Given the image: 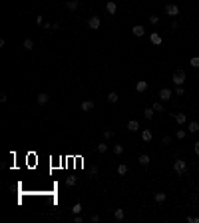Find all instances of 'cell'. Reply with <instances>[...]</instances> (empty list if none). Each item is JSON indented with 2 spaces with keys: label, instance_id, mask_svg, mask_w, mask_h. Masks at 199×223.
<instances>
[{
  "label": "cell",
  "instance_id": "1",
  "mask_svg": "<svg viewBox=\"0 0 199 223\" xmlns=\"http://www.w3.org/2000/svg\"><path fill=\"white\" fill-rule=\"evenodd\" d=\"M173 171H175L177 175H183L185 171H187V161H185V159H175V161H173Z\"/></svg>",
  "mask_w": 199,
  "mask_h": 223
},
{
  "label": "cell",
  "instance_id": "2",
  "mask_svg": "<svg viewBox=\"0 0 199 223\" xmlns=\"http://www.w3.org/2000/svg\"><path fill=\"white\" fill-rule=\"evenodd\" d=\"M173 84H175V86H183V82H185V72L183 70H177L175 74H173Z\"/></svg>",
  "mask_w": 199,
  "mask_h": 223
},
{
  "label": "cell",
  "instance_id": "3",
  "mask_svg": "<svg viewBox=\"0 0 199 223\" xmlns=\"http://www.w3.org/2000/svg\"><path fill=\"white\" fill-rule=\"evenodd\" d=\"M171 96H173V92L169 90V88H161V90H159V100H161V102L171 100Z\"/></svg>",
  "mask_w": 199,
  "mask_h": 223
},
{
  "label": "cell",
  "instance_id": "4",
  "mask_svg": "<svg viewBox=\"0 0 199 223\" xmlns=\"http://www.w3.org/2000/svg\"><path fill=\"white\" fill-rule=\"evenodd\" d=\"M100 18H98V16H92V18L90 20H88V26H90L92 28V30H98V28H100Z\"/></svg>",
  "mask_w": 199,
  "mask_h": 223
},
{
  "label": "cell",
  "instance_id": "5",
  "mask_svg": "<svg viewBox=\"0 0 199 223\" xmlns=\"http://www.w3.org/2000/svg\"><path fill=\"white\" fill-rule=\"evenodd\" d=\"M105 12H108V14H116V12H117V4L116 2H113V0H109V2L108 4H105Z\"/></svg>",
  "mask_w": 199,
  "mask_h": 223
},
{
  "label": "cell",
  "instance_id": "6",
  "mask_svg": "<svg viewBox=\"0 0 199 223\" xmlns=\"http://www.w3.org/2000/svg\"><path fill=\"white\" fill-rule=\"evenodd\" d=\"M165 12H167V16H177V14H179V8H177L175 4H167Z\"/></svg>",
  "mask_w": 199,
  "mask_h": 223
},
{
  "label": "cell",
  "instance_id": "7",
  "mask_svg": "<svg viewBox=\"0 0 199 223\" xmlns=\"http://www.w3.org/2000/svg\"><path fill=\"white\" fill-rule=\"evenodd\" d=\"M132 32H133V36H137V38H141L143 34H145V28L141 26V24H137V26H133L132 28Z\"/></svg>",
  "mask_w": 199,
  "mask_h": 223
},
{
  "label": "cell",
  "instance_id": "8",
  "mask_svg": "<svg viewBox=\"0 0 199 223\" xmlns=\"http://www.w3.org/2000/svg\"><path fill=\"white\" fill-rule=\"evenodd\" d=\"M48 100H50V96L46 94V92H42V94H38V98H36V102L40 104V106H44V104H48Z\"/></svg>",
  "mask_w": 199,
  "mask_h": 223
},
{
  "label": "cell",
  "instance_id": "9",
  "mask_svg": "<svg viewBox=\"0 0 199 223\" xmlns=\"http://www.w3.org/2000/svg\"><path fill=\"white\" fill-rule=\"evenodd\" d=\"M128 129L129 132H139V121L137 120H129L128 121Z\"/></svg>",
  "mask_w": 199,
  "mask_h": 223
},
{
  "label": "cell",
  "instance_id": "10",
  "mask_svg": "<svg viewBox=\"0 0 199 223\" xmlns=\"http://www.w3.org/2000/svg\"><path fill=\"white\" fill-rule=\"evenodd\" d=\"M145 90H147V82H145V80H139V82L135 84V92L141 94V92H145Z\"/></svg>",
  "mask_w": 199,
  "mask_h": 223
},
{
  "label": "cell",
  "instance_id": "11",
  "mask_svg": "<svg viewBox=\"0 0 199 223\" xmlns=\"http://www.w3.org/2000/svg\"><path fill=\"white\" fill-rule=\"evenodd\" d=\"M92 110H94V102H92V100L82 102V112H92Z\"/></svg>",
  "mask_w": 199,
  "mask_h": 223
},
{
  "label": "cell",
  "instance_id": "12",
  "mask_svg": "<svg viewBox=\"0 0 199 223\" xmlns=\"http://www.w3.org/2000/svg\"><path fill=\"white\" fill-rule=\"evenodd\" d=\"M149 40H151V44H153V46H159V44L163 42V40H161V36H159L157 32H153V34L149 36Z\"/></svg>",
  "mask_w": 199,
  "mask_h": 223
},
{
  "label": "cell",
  "instance_id": "13",
  "mask_svg": "<svg viewBox=\"0 0 199 223\" xmlns=\"http://www.w3.org/2000/svg\"><path fill=\"white\" fill-rule=\"evenodd\" d=\"M173 120H175L177 124H185V121H187V116H185V113H175Z\"/></svg>",
  "mask_w": 199,
  "mask_h": 223
},
{
  "label": "cell",
  "instance_id": "14",
  "mask_svg": "<svg viewBox=\"0 0 199 223\" xmlns=\"http://www.w3.org/2000/svg\"><path fill=\"white\" fill-rule=\"evenodd\" d=\"M149 161H151V157L147 153H141V155H139V163H141V165H149Z\"/></svg>",
  "mask_w": 199,
  "mask_h": 223
},
{
  "label": "cell",
  "instance_id": "15",
  "mask_svg": "<svg viewBox=\"0 0 199 223\" xmlns=\"http://www.w3.org/2000/svg\"><path fill=\"white\" fill-rule=\"evenodd\" d=\"M76 181H78V175H68V177H66V185L68 187L76 185Z\"/></svg>",
  "mask_w": 199,
  "mask_h": 223
},
{
  "label": "cell",
  "instance_id": "16",
  "mask_svg": "<svg viewBox=\"0 0 199 223\" xmlns=\"http://www.w3.org/2000/svg\"><path fill=\"white\" fill-rule=\"evenodd\" d=\"M151 137H153V133H151V129H143V132H141V140H143V141H149Z\"/></svg>",
  "mask_w": 199,
  "mask_h": 223
},
{
  "label": "cell",
  "instance_id": "17",
  "mask_svg": "<svg viewBox=\"0 0 199 223\" xmlns=\"http://www.w3.org/2000/svg\"><path fill=\"white\" fill-rule=\"evenodd\" d=\"M187 129H189L191 133H197V132H199V124H197V121H189Z\"/></svg>",
  "mask_w": 199,
  "mask_h": 223
},
{
  "label": "cell",
  "instance_id": "18",
  "mask_svg": "<svg viewBox=\"0 0 199 223\" xmlns=\"http://www.w3.org/2000/svg\"><path fill=\"white\" fill-rule=\"evenodd\" d=\"M66 8H68V10H72V12H74L76 8H78V0H68V2H66Z\"/></svg>",
  "mask_w": 199,
  "mask_h": 223
},
{
  "label": "cell",
  "instance_id": "19",
  "mask_svg": "<svg viewBox=\"0 0 199 223\" xmlns=\"http://www.w3.org/2000/svg\"><path fill=\"white\" fill-rule=\"evenodd\" d=\"M113 217H116L117 221H121L125 217V211H124V209H116V211H113Z\"/></svg>",
  "mask_w": 199,
  "mask_h": 223
},
{
  "label": "cell",
  "instance_id": "20",
  "mask_svg": "<svg viewBox=\"0 0 199 223\" xmlns=\"http://www.w3.org/2000/svg\"><path fill=\"white\" fill-rule=\"evenodd\" d=\"M22 48H24V50H32V48H34V42L30 40V38H26V40L22 42Z\"/></svg>",
  "mask_w": 199,
  "mask_h": 223
},
{
  "label": "cell",
  "instance_id": "21",
  "mask_svg": "<svg viewBox=\"0 0 199 223\" xmlns=\"http://www.w3.org/2000/svg\"><path fill=\"white\" fill-rule=\"evenodd\" d=\"M143 117H145V120H151V117H153V108H145V110H143Z\"/></svg>",
  "mask_w": 199,
  "mask_h": 223
},
{
  "label": "cell",
  "instance_id": "22",
  "mask_svg": "<svg viewBox=\"0 0 199 223\" xmlns=\"http://www.w3.org/2000/svg\"><path fill=\"white\" fill-rule=\"evenodd\" d=\"M117 173L125 175V173H128V165H125V163H120V165H117Z\"/></svg>",
  "mask_w": 199,
  "mask_h": 223
},
{
  "label": "cell",
  "instance_id": "23",
  "mask_svg": "<svg viewBox=\"0 0 199 223\" xmlns=\"http://www.w3.org/2000/svg\"><path fill=\"white\" fill-rule=\"evenodd\" d=\"M155 201H157V203H163V201H165V193L157 191V193H155Z\"/></svg>",
  "mask_w": 199,
  "mask_h": 223
},
{
  "label": "cell",
  "instance_id": "24",
  "mask_svg": "<svg viewBox=\"0 0 199 223\" xmlns=\"http://www.w3.org/2000/svg\"><path fill=\"white\" fill-rule=\"evenodd\" d=\"M117 98H120V96H117L116 92H109V94H108V102H112V104H116Z\"/></svg>",
  "mask_w": 199,
  "mask_h": 223
},
{
  "label": "cell",
  "instance_id": "25",
  "mask_svg": "<svg viewBox=\"0 0 199 223\" xmlns=\"http://www.w3.org/2000/svg\"><path fill=\"white\" fill-rule=\"evenodd\" d=\"M113 153H116V155H121V153H124V145H121V144H116V145H113Z\"/></svg>",
  "mask_w": 199,
  "mask_h": 223
},
{
  "label": "cell",
  "instance_id": "26",
  "mask_svg": "<svg viewBox=\"0 0 199 223\" xmlns=\"http://www.w3.org/2000/svg\"><path fill=\"white\" fill-rule=\"evenodd\" d=\"M151 108H153V112H163V104L161 102H153V106H151Z\"/></svg>",
  "mask_w": 199,
  "mask_h": 223
},
{
  "label": "cell",
  "instance_id": "27",
  "mask_svg": "<svg viewBox=\"0 0 199 223\" xmlns=\"http://www.w3.org/2000/svg\"><path fill=\"white\" fill-rule=\"evenodd\" d=\"M189 64H191L193 68H199V56H193L191 60H189Z\"/></svg>",
  "mask_w": 199,
  "mask_h": 223
},
{
  "label": "cell",
  "instance_id": "28",
  "mask_svg": "<svg viewBox=\"0 0 199 223\" xmlns=\"http://www.w3.org/2000/svg\"><path fill=\"white\" fill-rule=\"evenodd\" d=\"M80 211H82V205H80V203H76L74 207H72V213H74V215H78Z\"/></svg>",
  "mask_w": 199,
  "mask_h": 223
},
{
  "label": "cell",
  "instance_id": "29",
  "mask_svg": "<svg viewBox=\"0 0 199 223\" xmlns=\"http://www.w3.org/2000/svg\"><path fill=\"white\" fill-rule=\"evenodd\" d=\"M173 94H175V96H183V94H185L183 86H177V88H175V92H173Z\"/></svg>",
  "mask_w": 199,
  "mask_h": 223
},
{
  "label": "cell",
  "instance_id": "30",
  "mask_svg": "<svg viewBox=\"0 0 199 223\" xmlns=\"http://www.w3.org/2000/svg\"><path fill=\"white\" fill-rule=\"evenodd\" d=\"M105 151H108V145H105V144H100L98 145V153H105Z\"/></svg>",
  "mask_w": 199,
  "mask_h": 223
},
{
  "label": "cell",
  "instance_id": "31",
  "mask_svg": "<svg viewBox=\"0 0 199 223\" xmlns=\"http://www.w3.org/2000/svg\"><path fill=\"white\" fill-rule=\"evenodd\" d=\"M175 137H177V140H183V137H185V132H183V129H177V132H175Z\"/></svg>",
  "mask_w": 199,
  "mask_h": 223
},
{
  "label": "cell",
  "instance_id": "32",
  "mask_svg": "<svg viewBox=\"0 0 199 223\" xmlns=\"http://www.w3.org/2000/svg\"><path fill=\"white\" fill-rule=\"evenodd\" d=\"M171 144V137L169 136H163V140H161V145H169Z\"/></svg>",
  "mask_w": 199,
  "mask_h": 223
},
{
  "label": "cell",
  "instance_id": "33",
  "mask_svg": "<svg viewBox=\"0 0 199 223\" xmlns=\"http://www.w3.org/2000/svg\"><path fill=\"white\" fill-rule=\"evenodd\" d=\"M112 136H113V132H112V129H105V132H104V137H105V140H109Z\"/></svg>",
  "mask_w": 199,
  "mask_h": 223
},
{
  "label": "cell",
  "instance_id": "34",
  "mask_svg": "<svg viewBox=\"0 0 199 223\" xmlns=\"http://www.w3.org/2000/svg\"><path fill=\"white\" fill-rule=\"evenodd\" d=\"M149 22H151V24H157V22H159V16H155V14L149 16Z\"/></svg>",
  "mask_w": 199,
  "mask_h": 223
},
{
  "label": "cell",
  "instance_id": "35",
  "mask_svg": "<svg viewBox=\"0 0 199 223\" xmlns=\"http://www.w3.org/2000/svg\"><path fill=\"white\" fill-rule=\"evenodd\" d=\"M36 24H38V26H42V24H44V18H42V16H36Z\"/></svg>",
  "mask_w": 199,
  "mask_h": 223
},
{
  "label": "cell",
  "instance_id": "36",
  "mask_svg": "<svg viewBox=\"0 0 199 223\" xmlns=\"http://www.w3.org/2000/svg\"><path fill=\"white\" fill-rule=\"evenodd\" d=\"M90 171H92V175H98V165H92Z\"/></svg>",
  "mask_w": 199,
  "mask_h": 223
},
{
  "label": "cell",
  "instance_id": "37",
  "mask_svg": "<svg viewBox=\"0 0 199 223\" xmlns=\"http://www.w3.org/2000/svg\"><path fill=\"white\" fill-rule=\"evenodd\" d=\"M193 151L199 155V141H195V144H193Z\"/></svg>",
  "mask_w": 199,
  "mask_h": 223
},
{
  "label": "cell",
  "instance_id": "38",
  "mask_svg": "<svg viewBox=\"0 0 199 223\" xmlns=\"http://www.w3.org/2000/svg\"><path fill=\"white\" fill-rule=\"evenodd\" d=\"M74 223H82V217H80V213H78V215H74Z\"/></svg>",
  "mask_w": 199,
  "mask_h": 223
}]
</instances>
